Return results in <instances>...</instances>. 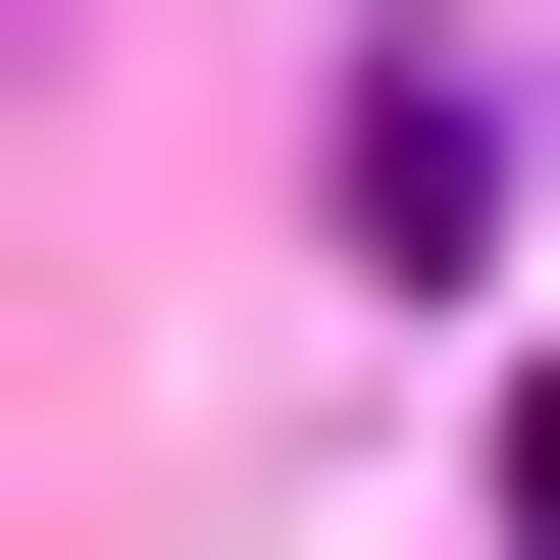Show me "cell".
<instances>
[{
	"label": "cell",
	"instance_id": "6da1fadb",
	"mask_svg": "<svg viewBox=\"0 0 560 560\" xmlns=\"http://www.w3.org/2000/svg\"><path fill=\"white\" fill-rule=\"evenodd\" d=\"M510 560H560V357H510Z\"/></svg>",
	"mask_w": 560,
	"mask_h": 560
}]
</instances>
